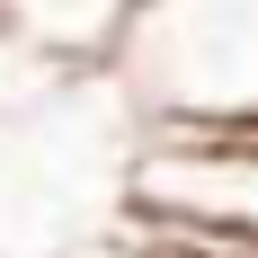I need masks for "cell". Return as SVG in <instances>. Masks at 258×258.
<instances>
[{
    "label": "cell",
    "mask_w": 258,
    "mask_h": 258,
    "mask_svg": "<svg viewBox=\"0 0 258 258\" xmlns=\"http://www.w3.org/2000/svg\"><path fill=\"white\" fill-rule=\"evenodd\" d=\"M134 9L143 0H0V36L53 72H89V62H116Z\"/></svg>",
    "instance_id": "obj_2"
},
{
    "label": "cell",
    "mask_w": 258,
    "mask_h": 258,
    "mask_svg": "<svg viewBox=\"0 0 258 258\" xmlns=\"http://www.w3.org/2000/svg\"><path fill=\"white\" fill-rule=\"evenodd\" d=\"M116 62L160 116L196 134H258V0H143Z\"/></svg>",
    "instance_id": "obj_1"
}]
</instances>
